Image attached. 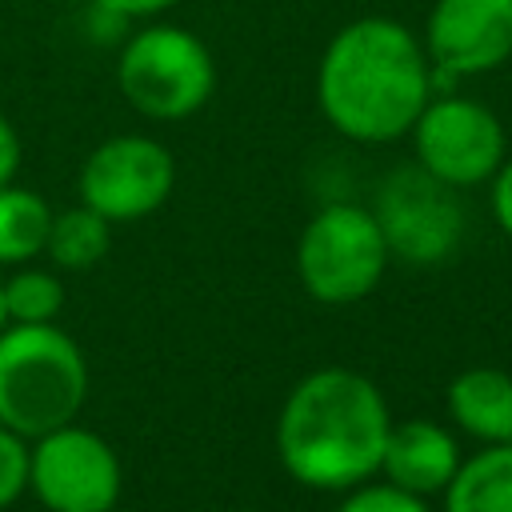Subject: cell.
<instances>
[{
    "instance_id": "1",
    "label": "cell",
    "mask_w": 512,
    "mask_h": 512,
    "mask_svg": "<svg viewBox=\"0 0 512 512\" xmlns=\"http://www.w3.org/2000/svg\"><path fill=\"white\" fill-rule=\"evenodd\" d=\"M432 92V60L420 36L392 16L348 20L316 64V104L324 120L356 144L408 136Z\"/></svg>"
},
{
    "instance_id": "2",
    "label": "cell",
    "mask_w": 512,
    "mask_h": 512,
    "mask_svg": "<svg viewBox=\"0 0 512 512\" xmlns=\"http://www.w3.org/2000/svg\"><path fill=\"white\" fill-rule=\"evenodd\" d=\"M388 428V400L364 372L320 368L284 396L276 416V452L296 484L348 492L380 472Z\"/></svg>"
},
{
    "instance_id": "3",
    "label": "cell",
    "mask_w": 512,
    "mask_h": 512,
    "mask_svg": "<svg viewBox=\"0 0 512 512\" xmlns=\"http://www.w3.org/2000/svg\"><path fill=\"white\" fill-rule=\"evenodd\" d=\"M88 400V360L56 324L0 328V424L36 440L72 424Z\"/></svg>"
},
{
    "instance_id": "4",
    "label": "cell",
    "mask_w": 512,
    "mask_h": 512,
    "mask_svg": "<svg viewBox=\"0 0 512 512\" xmlns=\"http://www.w3.org/2000/svg\"><path fill=\"white\" fill-rule=\"evenodd\" d=\"M120 96L148 120H188L216 92L208 44L180 24H144L116 56Z\"/></svg>"
},
{
    "instance_id": "5",
    "label": "cell",
    "mask_w": 512,
    "mask_h": 512,
    "mask_svg": "<svg viewBox=\"0 0 512 512\" xmlns=\"http://www.w3.org/2000/svg\"><path fill=\"white\" fill-rule=\"evenodd\" d=\"M388 256L392 248L376 212L336 200L304 224L296 240V276L320 304H356L380 284Z\"/></svg>"
},
{
    "instance_id": "6",
    "label": "cell",
    "mask_w": 512,
    "mask_h": 512,
    "mask_svg": "<svg viewBox=\"0 0 512 512\" xmlns=\"http://www.w3.org/2000/svg\"><path fill=\"white\" fill-rule=\"evenodd\" d=\"M408 136L416 164L456 192L488 184L504 164V124L488 104L472 96L432 92Z\"/></svg>"
},
{
    "instance_id": "7",
    "label": "cell",
    "mask_w": 512,
    "mask_h": 512,
    "mask_svg": "<svg viewBox=\"0 0 512 512\" xmlns=\"http://www.w3.org/2000/svg\"><path fill=\"white\" fill-rule=\"evenodd\" d=\"M120 484L116 448L76 420L36 436L28 448V488L48 512H112Z\"/></svg>"
},
{
    "instance_id": "8",
    "label": "cell",
    "mask_w": 512,
    "mask_h": 512,
    "mask_svg": "<svg viewBox=\"0 0 512 512\" xmlns=\"http://www.w3.org/2000/svg\"><path fill=\"white\" fill-rule=\"evenodd\" d=\"M76 184H80V204L96 208L112 224H124L152 216L172 196L176 160L160 140L124 132L88 152Z\"/></svg>"
},
{
    "instance_id": "9",
    "label": "cell",
    "mask_w": 512,
    "mask_h": 512,
    "mask_svg": "<svg viewBox=\"0 0 512 512\" xmlns=\"http://www.w3.org/2000/svg\"><path fill=\"white\" fill-rule=\"evenodd\" d=\"M432 84L448 88L512 60V0H436L420 36Z\"/></svg>"
},
{
    "instance_id": "10",
    "label": "cell",
    "mask_w": 512,
    "mask_h": 512,
    "mask_svg": "<svg viewBox=\"0 0 512 512\" xmlns=\"http://www.w3.org/2000/svg\"><path fill=\"white\" fill-rule=\"evenodd\" d=\"M372 212L384 228L388 248L400 252L412 264L444 260L456 248L460 232H464L456 188L440 184L420 164L416 168H396L380 184V196H376Z\"/></svg>"
},
{
    "instance_id": "11",
    "label": "cell",
    "mask_w": 512,
    "mask_h": 512,
    "mask_svg": "<svg viewBox=\"0 0 512 512\" xmlns=\"http://www.w3.org/2000/svg\"><path fill=\"white\" fill-rule=\"evenodd\" d=\"M460 444L456 436L436 420H392L384 452H380V476L412 496H440L448 480L460 468Z\"/></svg>"
},
{
    "instance_id": "12",
    "label": "cell",
    "mask_w": 512,
    "mask_h": 512,
    "mask_svg": "<svg viewBox=\"0 0 512 512\" xmlns=\"http://www.w3.org/2000/svg\"><path fill=\"white\" fill-rule=\"evenodd\" d=\"M448 416L480 444H512V376L500 368H468L448 384Z\"/></svg>"
},
{
    "instance_id": "13",
    "label": "cell",
    "mask_w": 512,
    "mask_h": 512,
    "mask_svg": "<svg viewBox=\"0 0 512 512\" xmlns=\"http://www.w3.org/2000/svg\"><path fill=\"white\" fill-rule=\"evenodd\" d=\"M444 512H512V444H484L448 480Z\"/></svg>"
},
{
    "instance_id": "14",
    "label": "cell",
    "mask_w": 512,
    "mask_h": 512,
    "mask_svg": "<svg viewBox=\"0 0 512 512\" xmlns=\"http://www.w3.org/2000/svg\"><path fill=\"white\" fill-rule=\"evenodd\" d=\"M52 228V208L40 192L0 184V264H28L44 256Z\"/></svg>"
},
{
    "instance_id": "15",
    "label": "cell",
    "mask_w": 512,
    "mask_h": 512,
    "mask_svg": "<svg viewBox=\"0 0 512 512\" xmlns=\"http://www.w3.org/2000/svg\"><path fill=\"white\" fill-rule=\"evenodd\" d=\"M112 248V220H104L96 208L76 204L64 212H52V228H48V244L44 252L52 256L56 268H72L84 272L92 264H100Z\"/></svg>"
},
{
    "instance_id": "16",
    "label": "cell",
    "mask_w": 512,
    "mask_h": 512,
    "mask_svg": "<svg viewBox=\"0 0 512 512\" xmlns=\"http://www.w3.org/2000/svg\"><path fill=\"white\" fill-rule=\"evenodd\" d=\"M64 308V284L56 272L20 268L4 280V312L8 324H52Z\"/></svg>"
},
{
    "instance_id": "17",
    "label": "cell",
    "mask_w": 512,
    "mask_h": 512,
    "mask_svg": "<svg viewBox=\"0 0 512 512\" xmlns=\"http://www.w3.org/2000/svg\"><path fill=\"white\" fill-rule=\"evenodd\" d=\"M336 512H432V508L424 504V496H412L388 480H364L348 488Z\"/></svg>"
},
{
    "instance_id": "18",
    "label": "cell",
    "mask_w": 512,
    "mask_h": 512,
    "mask_svg": "<svg viewBox=\"0 0 512 512\" xmlns=\"http://www.w3.org/2000/svg\"><path fill=\"white\" fill-rule=\"evenodd\" d=\"M28 440L0 424V512L28 492Z\"/></svg>"
},
{
    "instance_id": "19",
    "label": "cell",
    "mask_w": 512,
    "mask_h": 512,
    "mask_svg": "<svg viewBox=\"0 0 512 512\" xmlns=\"http://www.w3.org/2000/svg\"><path fill=\"white\" fill-rule=\"evenodd\" d=\"M492 216L512 236V160H504L492 176Z\"/></svg>"
},
{
    "instance_id": "20",
    "label": "cell",
    "mask_w": 512,
    "mask_h": 512,
    "mask_svg": "<svg viewBox=\"0 0 512 512\" xmlns=\"http://www.w3.org/2000/svg\"><path fill=\"white\" fill-rule=\"evenodd\" d=\"M20 160H24L20 136H16L12 120L0 112V184H12V180H16V172H20Z\"/></svg>"
},
{
    "instance_id": "21",
    "label": "cell",
    "mask_w": 512,
    "mask_h": 512,
    "mask_svg": "<svg viewBox=\"0 0 512 512\" xmlns=\"http://www.w3.org/2000/svg\"><path fill=\"white\" fill-rule=\"evenodd\" d=\"M176 0H96V8L104 16H120V20H136V16H160L168 12Z\"/></svg>"
},
{
    "instance_id": "22",
    "label": "cell",
    "mask_w": 512,
    "mask_h": 512,
    "mask_svg": "<svg viewBox=\"0 0 512 512\" xmlns=\"http://www.w3.org/2000/svg\"><path fill=\"white\" fill-rule=\"evenodd\" d=\"M8 324V312H4V280H0V328Z\"/></svg>"
}]
</instances>
